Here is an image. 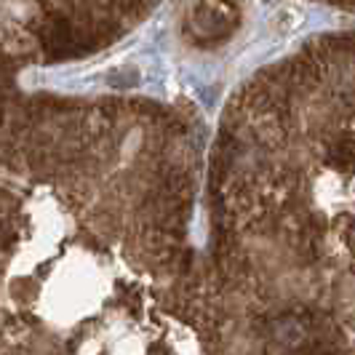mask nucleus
Listing matches in <instances>:
<instances>
[{
    "mask_svg": "<svg viewBox=\"0 0 355 355\" xmlns=\"http://www.w3.org/2000/svg\"><path fill=\"white\" fill-rule=\"evenodd\" d=\"M209 184L222 262L355 355V51L249 83L225 112Z\"/></svg>",
    "mask_w": 355,
    "mask_h": 355,
    "instance_id": "1",
    "label": "nucleus"
},
{
    "mask_svg": "<svg viewBox=\"0 0 355 355\" xmlns=\"http://www.w3.org/2000/svg\"><path fill=\"white\" fill-rule=\"evenodd\" d=\"M144 3L147 0H0V14L37 40L40 49L67 24L86 30L94 43L102 46L123 30L125 19Z\"/></svg>",
    "mask_w": 355,
    "mask_h": 355,
    "instance_id": "2",
    "label": "nucleus"
}]
</instances>
